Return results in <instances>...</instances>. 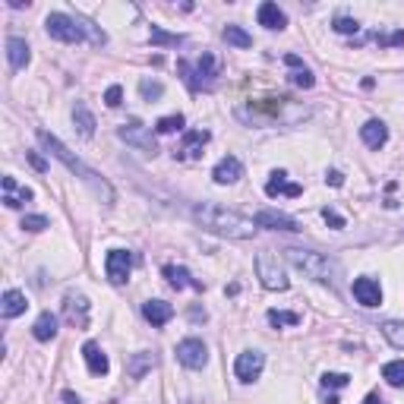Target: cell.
<instances>
[{
    "instance_id": "obj_1",
    "label": "cell",
    "mask_w": 404,
    "mask_h": 404,
    "mask_svg": "<svg viewBox=\"0 0 404 404\" xmlns=\"http://www.w3.org/2000/svg\"><path fill=\"white\" fill-rule=\"evenodd\" d=\"M193 221L206 227L208 234H218V237L227 240H246L256 234V221L252 218H243L240 212H231V208L215 206V202L193 206Z\"/></svg>"
},
{
    "instance_id": "obj_2",
    "label": "cell",
    "mask_w": 404,
    "mask_h": 404,
    "mask_svg": "<svg viewBox=\"0 0 404 404\" xmlns=\"http://www.w3.org/2000/svg\"><path fill=\"white\" fill-rule=\"evenodd\" d=\"M35 136H38V142H41L44 149H48L50 155L57 158V161H60V164H67V170H73V174L79 177V180L86 183V187L92 189L95 196H98V199H105L107 206H111V202H114V189H111V183H107L105 177L98 174V170H95V168H88L86 161H79V158H76L73 152H69L67 145H63L60 139L54 136V133H48V130H38Z\"/></svg>"
},
{
    "instance_id": "obj_3",
    "label": "cell",
    "mask_w": 404,
    "mask_h": 404,
    "mask_svg": "<svg viewBox=\"0 0 404 404\" xmlns=\"http://www.w3.org/2000/svg\"><path fill=\"white\" fill-rule=\"evenodd\" d=\"M44 29H48L50 38H57V41L63 44H79V41H92V44H105V32H98L88 19L82 16H69V13H48V19H44Z\"/></svg>"
},
{
    "instance_id": "obj_4",
    "label": "cell",
    "mask_w": 404,
    "mask_h": 404,
    "mask_svg": "<svg viewBox=\"0 0 404 404\" xmlns=\"http://www.w3.org/2000/svg\"><path fill=\"white\" fill-rule=\"evenodd\" d=\"M284 256H288V262L294 265V269H300L307 278H313V281L319 284H332L335 275H338V269H335V262L328 256H322V252H313V250H297V246H288L284 250Z\"/></svg>"
},
{
    "instance_id": "obj_5",
    "label": "cell",
    "mask_w": 404,
    "mask_h": 404,
    "mask_svg": "<svg viewBox=\"0 0 404 404\" xmlns=\"http://www.w3.org/2000/svg\"><path fill=\"white\" fill-rule=\"evenodd\" d=\"M177 73L183 76V82H187L193 92H199V88H212L215 76H218V60H215L212 54H202L196 63L177 60Z\"/></svg>"
},
{
    "instance_id": "obj_6",
    "label": "cell",
    "mask_w": 404,
    "mask_h": 404,
    "mask_svg": "<svg viewBox=\"0 0 404 404\" xmlns=\"http://www.w3.org/2000/svg\"><path fill=\"white\" fill-rule=\"evenodd\" d=\"M256 275H259V281H262L265 290H288L290 288L288 275H284L281 262H278V256L271 250H262L256 256Z\"/></svg>"
},
{
    "instance_id": "obj_7",
    "label": "cell",
    "mask_w": 404,
    "mask_h": 404,
    "mask_svg": "<svg viewBox=\"0 0 404 404\" xmlns=\"http://www.w3.org/2000/svg\"><path fill=\"white\" fill-rule=\"evenodd\" d=\"M117 136L123 139L126 145H136V149L149 152V155H155V152H158L155 136H152V130L142 123V120H126V123L117 130Z\"/></svg>"
},
{
    "instance_id": "obj_8",
    "label": "cell",
    "mask_w": 404,
    "mask_h": 404,
    "mask_svg": "<svg viewBox=\"0 0 404 404\" xmlns=\"http://www.w3.org/2000/svg\"><path fill=\"white\" fill-rule=\"evenodd\" d=\"M177 360H180L187 370H202L208 363V347L199 338H183L177 344Z\"/></svg>"
},
{
    "instance_id": "obj_9",
    "label": "cell",
    "mask_w": 404,
    "mask_h": 404,
    "mask_svg": "<svg viewBox=\"0 0 404 404\" xmlns=\"http://www.w3.org/2000/svg\"><path fill=\"white\" fill-rule=\"evenodd\" d=\"M133 269V252L130 250H111L105 259V271L111 278V284H126Z\"/></svg>"
},
{
    "instance_id": "obj_10",
    "label": "cell",
    "mask_w": 404,
    "mask_h": 404,
    "mask_svg": "<svg viewBox=\"0 0 404 404\" xmlns=\"http://www.w3.org/2000/svg\"><path fill=\"white\" fill-rule=\"evenodd\" d=\"M262 366H265V354L262 351H243L234 363V376L240 382H252V379L262 376Z\"/></svg>"
},
{
    "instance_id": "obj_11",
    "label": "cell",
    "mask_w": 404,
    "mask_h": 404,
    "mask_svg": "<svg viewBox=\"0 0 404 404\" xmlns=\"http://www.w3.org/2000/svg\"><path fill=\"white\" fill-rule=\"evenodd\" d=\"M63 319L73 328H88V300L86 297L69 290V294L63 297Z\"/></svg>"
},
{
    "instance_id": "obj_12",
    "label": "cell",
    "mask_w": 404,
    "mask_h": 404,
    "mask_svg": "<svg viewBox=\"0 0 404 404\" xmlns=\"http://www.w3.org/2000/svg\"><path fill=\"white\" fill-rule=\"evenodd\" d=\"M208 139H212V133H208V130H189L187 136H183V142L174 149V158H177V161H187V158H199Z\"/></svg>"
},
{
    "instance_id": "obj_13",
    "label": "cell",
    "mask_w": 404,
    "mask_h": 404,
    "mask_svg": "<svg viewBox=\"0 0 404 404\" xmlns=\"http://www.w3.org/2000/svg\"><path fill=\"white\" fill-rule=\"evenodd\" d=\"M256 227H269V231H288V234L303 231L297 218H290V215H284V212H271V208H262V212L256 215Z\"/></svg>"
},
{
    "instance_id": "obj_14",
    "label": "cell",
    "mask_w": 404,
    "mask_h": 404,
    "mask_svg": "<svg viewBox=\"0 0 404 404\" xmlns=\"http://www.w3.org/2000/svg\"><path fill=\"white\" fill-rule=\"evenodd\" d=\"M0 189H4V206L6 208H19V206H25V202H32V189L22 187V183H19L16 177H10V174L0 180Z\"/></svg>"
},
{
    "instance_id": "obj_15",
    "label": "cell",
    "mask_w": 404,
    "mask_h": 404,
    "mask_svg": "<svg viewBox=\"0 0 404 404\" xmlns=\"http://www.w3.org/2000/svg\"><path fill=\"white\" fill-rule=\"evenodd\" d=\"M354 297H357L360 307L372 309L382 303V288H379L376 278H357V281H354Z\"/></svg>"
},
{
    "instance_id": "obj_16",
    "label": "cell",
    "mask_w": 404,
    "mask_h": 404,
    "mask_svg": "<svg viewBox=\"0 0 404 404\" xmlns=\"http://www.w3.org/2000/svg\"><path fill=\"white\" fill-rule=\"evenodd\" d=\"M212 177H215V183H221V187H227V183H237L240 177H243V164H240V158L227 155V158H221V161L215 164Z\"/></svg>"
},
{
    "instance_id": "obj_17",
    "label": "cell",
    "mask_w": 404,
    "mask_h": 404,
    "mask_svg": "<svg viewBox=\"0 0 404 404\" xmlns=\"http://www.w3.org/2000/svg\"><path fill=\"white\" fill-rule=\"evenodd\" d=\"M82 357H86V366H88V372H92V376H107L111 363H107V354L101 351V344L86 341V344H82Z\"/></svg>"
},
{
    "instance_id": "obj_18",
    "label": "cell",
    "mask_w": 404,
    "mask_h": 404,
    "mask_svg": "<svg viewBox=\"0 0 404 404\" xmlns=\"http://www.w3.org/2000/svg\"><path fill=\"white\" fill-rule=\"evenodd\" d=\"M142 316L155 328H161V325H168V322L174 319V307H170V303H164V300H145L142 303Z\"/></svg>"
},
{
    "instance_id": "obj_19",
    "label": "cell",
    "mask_w": 404,
    "mask_h": 404,
    "mask_svg": "<svg viewBox=\"0 0 404 404\" xmlns=\"http://www.w3.org/2000/svg\"><path fill=\"white\" fill-rule=\"evenodd\" d=\"M265 193H269V196H290V199H297V196L303 193V187L288 183V174H284V170H271L269 183H265Z\"/></svg>"
},
{
    "instance_id": "obj_20",
    "label": "cell",
    "mask_w": 404,
    "mask_h": 404,
    "mask_svg": "<svg viewBox=\"0 0 404 404\" xmlns=\"http://www.w3.org/2000/svg\"><path fill=\"white\" fill-rule=\"evenodd\" d=\"M360 139H363L370 149H382V145L389 142V126H385L382 120H366V123L360 126Z\"/></svg>"
},
{
    "instance_id": "obj_21",
    "label": "cell",
    "mask_w": 404,
    "mask_h": 404,
    "mask_svg": "<svg viewBox=\"0 0 404 404\" xmlns=\"http://www.w3.org/2000/svg\"><path fill=\"white\" fill-rule=\"evenodd\" d=\"M6 60H10V67L13 69H25L29 67V60H32V54H29V44H25V38H6Z\"/></svg>"
},
{
    "instance_id": "obj_22",
    "label": "cell",
    "mask_w": 404,
    "mask_h": 404,
    "mask_svg": "<svg viewBox=\"0 0 404 404\" xmlns=\"http://www.w3.org/2000/svg\"><path fill=\"white\" fill-rule=\"evenodd\" d=\"M25 307H29V300H25L22 290H6L0 297V316L4 319H16L19 313H25Z\"/></svg>"
},
{
    "instance_id": "obj_23",
    "label": "cell",
    "mask_w": 404,
    "mask_h": 404,
    "mask_svg": "<svg viewBox=\"0 0 404 404\" xmlns=\"http://www.w3.org/2000/svg\"><path fill=\"white\" fill-rule=\"evenodd\" d=\"M161 271H164V278H168L170 288H177V290H180V288H196V290H202V281H196L183 265H164Z\"/></svg>"
},
{
    "instance_id": "obj_24",
    "label": "cell",
    "mask_w": 404,
    "mask_h": 404,
    "mask_svg": "<svg viewBox=\"0 0 404 404\" xmlns=\"http://www.w3.org/2000/svg\"><path fill=\"white\" fill-rule=\"evenodd\" d=\"M259 25H265V29H271V32H281L284 25H288V16L278 10V4L265 0V4L259 6Z\"/></svg>"
},
{
    "instance_id": "obj_25",
    "label": "cell",
    "mask_w": 404,
    "mask_h": 404,
    "mask_svg": "<svg viewBox=\"0 0 404 404\" xmlns=\"http://www.w3.org/2000/svg\"><path fill=\"white\" fill-rule=\"evenodd\" d=\"M32 335H35L38 341H54L57 338V316L54 313H41L35 319V325H32Z\"/></svg>"
},
{
    "instance_id": "obj_26",
    "label": "cell",
    "mask_w": 404,
    "mask_h": 404,
    "mask_svg": "<svg viewBox=\"0 0 404 404\" xmlns=\"http://www.w3.org/2000/svg\"><path fill=\"white\" fill-rule=\"evenodd\" d=\"M382 335H385V341H389L391 347L404 351V322H398V319L382 322Z\"/></svg>"
},
{
    "instance_id": "obj_27",
    "label": "cell",
    "mask_w": 404,
    "mask_h": 404,
    "mask_svg": "<svg viewBox=\"0 0 404 404\" xmlns=\"http://www.w3.org/2000/svg\"><path fill=\"white\" fill-rule=\"evenodd\" d=\"M73 123L79 126V133H82L86 139L95 133V117L88 114V107H86V105H76V107H73Z\"/></svg>"
},
{
    "instance_id": "obj_28",
    "label": "cell",
    "mask_w": 404,
    "mask_h": 404,
    "mask_svg": "<svg viewBox=\"0 0 404 404\" xmlns=\"http://www.w3.org/2000/svg\"><path fill=\"white\" fill-rule=\"evenodd\" d=\"M382 379L395 389H404V360H391V363L382 366Z\"/></svg>"
},
{
    "instance_id": "obj_29",
    "label": "cell",
    "mask_w": 404,
    "mask_h": 404,
    "mask_svg": "<svg viewBox=\"0 0 404 404\" xmlns=\"http://www.w3.org/2000/svg\"><path fill=\"white\" fill-rule=\"evenodd\" d=\"M221 35H224V41L234 44V48H252V35H246L240 25H224Z\"/></svg>"
},
{
    "instance_id": "obj_30",
    "label": "cell",
    "mask_w": 404,
    "mask_h": 404,
    "mask_svg": "<svg viewBox=\"0 0 404 404\" xmlns=\"http://www.w3.org/2000/svg\"><path fill=\"white\" fill-rule=\"evenodd\" d=\"M183 123H187V120H183V114H168V117H161V120L155 123V130L161 133V136H168V133L183 130Z\"/></svg>"
},
{
    "instance_id": "obj_31",
    "label": "cell",
    "mask_w": 404,
    "mask_h": 404,
    "mask_svg": "<svg viewBox=\"0 0 404 404\" xmlns=\"http://www.w3.org/2000/svg\"><path fill=\"white\" fill-rule=\"evenodd\" d=\"M152 366H155V357H152V354H139V357L130 363V376L133 379H142L145 370H152Z\"/></svg>"
},
{
    "instance_id": "obj_32",
    "label": "cell",
    "mask_w": 404,
    "mask_h": 404,
    "mask_svg": "<svg viewBox=\"0 0 404 404\" xmlns=\"http://www.w3.org/2000/svg\"><path fill=\"white\" fill-rule=\"evenodd\" d=\"M269 322L271 325H300V316L297 313H284V309H269Z\"/></svg>"
},
{
    "instance_id": "obj_33",
    "label": "cell",
    "mask_w": 404,
    "mask_h": 404,
    "mask_svg": "<svg viewBox=\"0 0 404 404\" xmlns=\"http://www.w3.org/2000/svg\"><path fill=\"white\" fill-rule=\"evenodd\" d=\"M183 41H187L183 35H168L161 25H152V44H174L177 48V44H183Z\"/></svg>"
},
{
    "instance_id": "obj_34",
    "label": "cell",
    "mask_w": 404,
    "mask_h": 404,
    "mask_svg": "<svg viewBox=\"0 0 404 404\" xmlns=\"http://www.w3.org/2000/svg\"><path fill=\"white\" fill-rule=\"evenodd\" d=\"M139 95H142L145 101H155V98H161V95H164V86H161V82L142 79V82H139Z\"/></svg>"
},
{
    "instance_id": "obj_35",
    "label": "cell",
    "mask_w": 404,
    "mask_h": 404,
    "mask_svg": "<svg viewBox=\"0 0 404 404\" xmlns=\"http://www.w3.org/2000/svg\"><path fill=\"white\" fill-rule=\"evenodd\" d=\"M290 82H294V86H300V88H313L316 86V76L309 73L307 67H300L297 73H290Z\"/></svg>"
},
{
    "instance_id": "obj_36",
    "label": "cell",
    "mask_w": 404,
    "mask_h": 404,
    "mask_svg": "<svg viewBox=\"0 0 404 404\" xmlns=\"http://www.w3.org/2000/svg\"><path fill=\"white\" fill-rule=\"evenodd\" d=\"M347 382H351V379H347L344 372H325V376H322V389H344Z\"/></svg>"
},
{
    "instance_id": "obj_37",
    "label": "cell",
    "mask_w": 404,
    "mask_h": 404,
    "mask_svg": "<svg viewBox=\"0 0 404 404\" xmlns=\"http://www.w3.org/2000/svg\"><path fill=\"white\" fill-rule=\"evenodd\" d=\"M357 29H360V22H357V19H351V16H338V19H335V32H341V35H354Z\"/></svg>"
},
{
    "instance_id": "obj_38",
    "label": "cell",
    "mask_w": 404,
    "mask_h": 404,
    "mask_svg": "<svg viewBox=\"0 0 404 404\" xmlns=\"http://www.w3.org/2000/svg\"><path fill=\"white\" fill-rule=\"evenodd\" d=\"M22 227L25 231H44V227H48V218H44V215H25Z\"/></svg>"
},
{
    "instance_id": "obj_39",
    "label": "cell",
    "mask_w": 404,
    "mask_h": 404,
    "mask_svg": "<svg viewBox=\"0 0 404 404\" xmlns=\"http://www.w3.org/2000/svg\"><path fill=\"white\" fill-rule=\"evenodd\" d=\"M105 101H107V107H120V101H123V88L120 86H111L105 92Z\"/></svg>"
},
{
    "instance_id": "obj_40",
    "label": "cell",
    "mask_w": 404,
    "mask_h": 404,
    "mask_svg": "<svg viewBox=\"0 0 404 404\" xmlns=\"http://www.w3.org/2000/svg\"><path fill=\"white\" fill-rule=\"evenodd\" d=\"M322 218H325L328 224L335 227V231H341V227H344V218H341V215H335L332 208H322Z\"/></svg>"
},
{
    "instance_id": "obj_41",
    "label": "cell",
    "mask_w": 404,
    "mask_h": 404,
    "mask_svg": "<svg viewBox=\"0 0 404 404\" xmlns=\"http://www.w3.org/2000/svg\"><path fill=\"white\" fill-rule=\"evenodd\" d=\"M29 161H32V168H35V170H44V168H48V164H44V158L38 155V152H29Z\"/></svg>"
},
{
    "instance_id": "obj_42",
    "label": "cell",
    "mask_w": 404,
    "mask_h": 404,
    "mask_svg": "<svg viewBox=\"0 0 404 404\" xmlns=\"http://www.w3.org/2000/svg\"><path fill=\"white\" fill-rule=\"evenodd\" d=\"M325 183H332V187H341V183H344V177H341L338 170H328V174H325Z\"/></svg>"
},
{
    "instance_id": "obj_43",
    "label": "cell",
    "mask_w": 404,
    "mask_h": 404,
    "mask_svg": "<svg viewBox=\"0 0 404 404\" xmlns=\"http://www.w3.org/2000/svg\"><path fill=\"white\" fill-rule=\"evenodd\" d=\"M60 401H63V404H82V401H79V395H73V391H63Z\"/></svg>"
},
{
    "instance_id": "obj_44",
    "label": "cell",
    "mask_w": 404,
    "mask_h": 404,
    "mask_svg": "<svg viewBox=\"0 0 404 404\" xmlns=\"http://www.w3.org/2000/svg\"><path fill=\"white\" fill-rule=\"evenodd\" d=\"M366 404H382V398H379V395H370V398H366Z\"/></svg>"
}]
</instances>
